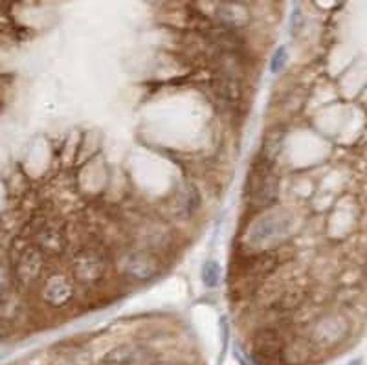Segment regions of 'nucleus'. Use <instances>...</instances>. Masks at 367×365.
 I'll return each mask as SVG.
<instances>
[{
  "label": "nucleus",
  "mask_w": 367,
  "mask_h": 365,
  "mask_svg": "<svg viewBox=\"0 0 367 365\" xmlns=\"http://www.w3.org/2000/svg\"><path fill=\"white\" fill-rule=\"evenodd\" d=\"M345 334H347V323L341 318H327V320L316 323L312 330V338L320 345L331 347V345L341 342Z\"/></svg>",
  "instance_id": "nucleus-8"
},
{
  "label": "nucleus",
  "mask_w": 367,
  "mask_h": 365,
  "mask_svg": "<svg viewBox=\"0 0 367 365\" xmlns=\"http://www.w3.org/2000/svg\"><path fill=\"white\" fill-rule=\"evenodd\" d=\"M256 351L259 352L261 357H276V354L285 351L281 336L278 332H273V330H264L259 338L256 340Z\"/></svg>",
  "instance_id": "nucleus-13"
},
{
  "label": "nucleus",
  "mask_w": 367,
  "mask_h": 365,
  "mask_svg": "<svg viewBox=\"0 0 367 365\" xmlns=\"http://www.w3.org/2000/svg\"><path fill=\"white\" fill-rule=\"evenodd\" d=\"M204 275H202V279H204V283H206V286H210V289H213L217 283H219V266L215 265L213 261L206 262L204 265Z\"/></svg>",
  "instance_id": "nucleus-14"
},
{
  "label": "nucleus",
  "mask_w": 367,
  "mask_h": 365,
  "mask_svg": "<svg viewBox=\"0 0 367 365\" xmlns=\"http://www.w3.org/2000/svg\"><path fill=\"white\" fill-rule=\"evenodd\" d=\"M366 274H367V262H366Z\"/></svg>",
  "instance_id": "nucleus-18"
},
{
  "label": "nucleus",
  "mask_w": 367,
  "mask_h": 365,
  "mask_svg": "<svg viewBox=\"0 0 367 365\" xmlns=\"http://www.w3.org/2000/svg\"><path fill=\"white\" fill-rule=\"evenodd\" d=\"M72 272L79 283L96 284L105 277L107 261L94 250H85V252L77 253L72 261Z\"/></svg>",
  "instance_id": "nucleus-4"
},
{
  "label": "nucleus",
  "mask_w": 367,
  "mask_h": 365,
  "mask_svg": "<svg viewBox=\"0 0 367 365\" xmlns=\"http://www.w3.org/2000/svg\"><path fill=\"white\" fill-rule=\"evenodd\" d=\"M33 243L46 253V257L61 255L67 250V233L57 221H46L33 233Z\"/></svg>",
  "instance_id": "nucleus-5"
},
{
  "label": "nucleus",
  "mask_w": 367,
  "mask_h": 365,
  "mask_svg": "<svg viewBox=\"0 0 367 365\" xmlns=\"http://www.w3.org/2000/svg\"><path fill=\"white\" fill-rule=\"evenodd\" d=\"M121 270H123L125 277H129L130 281L144 283V281L157 277L158 272H160V265H158L157 259L151 257L149 253L129 252L125 257H123V262H121Z\"/></svg>",
  "instance_id": "nucleus-6"
},
{
  "label": "nucleus",
  "mask_w": 367,
  "mask_h": 365,
  "mask_svg": "<svg viewBox=\"0 0 367 365\" xmlns=\"http://www.w3.org/2000/svg\"><path fill=\"white\" fill-rule=\"evenodd\" d=\"M43 298L48 303L50 307H64L70 299L74 298L72 284L68 283L61 275L50 277L43 290Z\"/></svg>",
  "instance_id": "nucleus-10"
},
{
  "label": "nucleus",
  "mask_w": 367,
  "mask_h": 365,
  "mask_svg": "<svg viewBox=\"0 0 367 365\" xmlns=\"http://www.w3.org/2000/svg\"><path fill=\"white\" fill-rule=\"evenodd\" d=\"M147 360V351L135 343L112 347L103 357V365H142Z\"/></svg>",
  "instance_id": "nucleus-9"
},
{
  "label": "nucleus",
  "mask_w": 367,
  "mask_h": 365,
  "mask_svg": "<svg viewBox=\"0 0 367 365\" xmlns=\"http://www.w3.org/2000/svg\"><path fill=\"white\" fill-rule=\"evenodd\" d=\"M288 228L290 226L285 216L266 213L248 228V246L252 250H266L278 241L281 243L288 235Z\"/></svg>",
  "instance_id": "nucleus-3"
},
{
  "label": "nucleus",
  "mask_w": 367,
  "mask_h": 365,
  "mask_svg": "<svg viewBox=\"0 0 367 365\" xmlns=\"http://www.w3.org/2000/svg\"><path fill=\"white\" fill-rule=\"evenodd\" d=\"M283 64H285V48H279V50L276 52V55H273V59H272V70H273V72L281 70Z\"/></svg>",
  "instance_id": "nucleus-15"
},
{
  "label": "nucleus",
  "mask_w": 367,
  "mask_h": 365,
  "mask_svg": "<svg viewBox=\"0 0 367 365\" xmlns=\"http://www.w3.org/2000/svg\"><path fill=\"white\" fill-rule=\"evenodd\" d=\"M360 364H362V361H360V360H354V361H351L349 365H360Z\"/></svg>",
  "instance_id": "nucleus-16"
},
{
  "label": "nucleus",
  "mask_w": 367,
  "mask_h": 365,
  "mask_svg": "<svg viewBox=\"0 0 367 365\" xmlns=\"http://www.w3.org/2000/svg\"><path fill=\"white\" fill-rule=\"evenodd\" d=\"M217 18L228 30H242L252 21L250 8L241 0H222L217 6Z\"/></svg>",
  "instance_id": "nucleus-7"
},
{
  "label": "nucleus",
  "mask_w": 367,
  "mask_h": 365,
  "mask_svg": "<svg viewBox=\"0 0 367 365\" xmlns=\"http://www.w3.org/2000/svg\"><path fill=\"white\" fill-rule=\"evenodd\" d=\"M283 147H285V131L276 127V129H270L266 134L263 136V144H261L259 151V160L266 163H272L276 166L278 158L281 156Z\"/></svg>",
  "instance_id": "nucleus-11"
},
{
  "label": "nucleus",
  "mask_w": 367,
  "mask_h": 365,
  "mask_svg": "<svg viewBox=\"0 0 367 365\" xmlns=\"http://www.w3.org/2000/svg\"><path fill=\"white\" fill-rule=\"evenodd\" d=\"M213 92L215 98L226 107H233L237 105L242 98L241 83L232 76H220L213 81Z\"/></svg>",
  "instance_id": "nucleus-12"
},
{
  "label": "nucleus",
  "mask_w": 367,
  "mask_h": 365,
  "mask_svg": "<svg viewBox=\"0 0 367 365\" xmlns=\"http://www.w3.org/2000/svg\"><path fill=\"white\" fill-rule=\"evenodd\" d=\"M46 253L35 243H18L11 250V272L18 284L30 286L40 279L45 270Z\"/></svg>",
  "instance_id": "nucleus-2"
},
{
  "label": "nucleus",
  "mask_w": 367,
  "mask_h": 365,
  "mask_svg": "<svg viewBox=\"0 0 367 365\" xmlns=\"http://www.w3.org/2000/svg\"><path fill=\"white\" fill-rule=\"evenodd\" d=\"M278 195L279 176L273 171V166L257 158L250 175H248L247 191H244L248 208L256 209V212L272 208L276 200H278Z\"/></svg>",
  "instance_id": "nucleus-1"
},
{
  "label": "nucleus",
  "mask_w": 367,
  "mask_h": 365,
  "mask_svg": "<svg viewBox=\"0 0 367 365\" xmlns=\"http://www.w3.org/2000/svg\"><path fill=\"white\" fill-rule=\"evenodd\" d=\"M154 365H173V364H154Z\"/></svg>",
  "instance_id": "nucleus-17"
}]
</instances>
